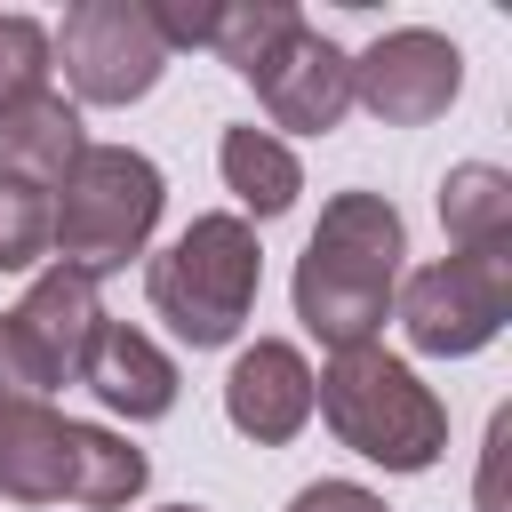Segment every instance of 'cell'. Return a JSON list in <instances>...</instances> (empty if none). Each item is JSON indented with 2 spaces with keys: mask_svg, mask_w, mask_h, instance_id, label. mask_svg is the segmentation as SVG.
<instances>
[{
  "mask_svg": "<svg viewBox=\"0 0 512 512\" xmlns=\"http://www.w3.org/2000/svg\"><path fill=\"white\" fill-rule=\"evenodd\" d=\"M80 152H88V136H80V104L64 88H40L24 104H0V184L56 192Z\"/></svg>",
  "mask_w": 512,
  "mask_h": 512,
  "instance_id": "cell-11",
  "label": "cell"
},
{
  "mask_svg": "<svg viewBox=\"0 0 512 512\" xmlns=\"http://www.w3.org/2000/svg\"><path fill=\"white\" fill-rule=\"evenodd\" d=\"M56 72V48H48V24L40 16H0V104H24L40 96Z\"/></svg>",
  "mask_w": 512,
  "mask_h": 512,
  "instance_id": "cell-18",
  "label": "cell"
},
{
  "mask_svg": "<svg viewBox=\"0 0 512 512\" xmlns=\"http://www.w3.org/2000/svg\"><path fill=\"white\" fill-rule=\"evenodd\" d=\"M256 288H264V248H256V224L248 216H192L152 264H144V296L152 312L192 344V352H216L248 328L256 312Z\"/></svg>",
  "mask_w": 512,
  "mask_h": 512,
  "instance_id": "cell-4",
  "label": "cell"
},
{
  "mask_svg": "<svg viewBox=\"0 0 512 512\" xmlns=\"http://www.w3.org/2000/svg\"><path fill=\"white\" fill-rule=\"evenodd\" d=\"M224 416H232L240 440L288 448V440L312 424V360H304L296 344H280V336L240 344L232 368H224Z\"/></svg>",
  "mask_w": 512,
  "mask_h": 512,
  "instance_id": "cell-9",
  "label": "cell"
},
{
  "mask_svg": "<svg viewBox=\"0 0 512 512\" xmlns=\"http://www.w3.org/2000/svg\"><path fill=\"white\" fill-rule=\"evenodd\" d=\"M160 512H200V504H160Z\"/></svg>",
  "mask_w": 512,
  "mask_h": 512,
  "instance_id": "cell-23",
  "label": "cell"
},
{
  "mask_svg": "<svg viewBox=\"0 0 512 512\" xmlns=\"http://www.w3.org/2000/svg\"><path fill=\"white\" fill-rule=\"evenodd\" d=\"M440 232L448 248H504L512 240V176L496 160H464L440 176Z\"/></svg>",
  "mask_w": 512,
  "mask_h": 512,
  "instance_id": "cell-15",
  "label": "cell"
},
{
  "mask_svg": "<svg viewBox=\"0 0 512 512\" xmlns=\"http://www.w3.org/2000/svg\"><path fill=\"white\" fill-rule=\"evenodd\" d=\"M400 256H408V224L384 192H336L296 256V320L328 344H376L392 288H400Z\"/></svg>",
  "mask_w": 512,
  "mask_h": 512,
  "instance_id": "cell-1",
  "label": "cell"
},
{
  "mask_svg": "<svg viewBox=\"0 0 512 512\" xmlns=\"http://www.w3.org/2000/svg\"><path fill=\"white\" fill-rule=\"evenodd\" d=\"M16 328L32 336V352L48 360V376H56V384H80V360H88V344H96V328H104L96 280H80V272L48 264V272L24 288V304H16Z\"/></svg>",
  "mask_w": 512,
  "mask_h": 512,
  "instance_id": "cell-13",
  "label": "cell"
},
{
  "mask_svg": "<svg viewBox=\"0 0 512 512\" xmlns=\"http://www.w3.org/2000/svg\"><path fill=\"white\" fill-rule=\"evenodd\" d=\"M72 104H144L168 72V48L144 16V0H80L64 8V32H48Z\"/></svg>",
  "mask_w": 512,
  "mask_h": 512,
  "instance_id": "cell-6",
  "label": "cell"
},
{
  "mask_svg": "<svg viewBox=\"0 0 512 512\" xmlns=\"http://www.w3.org/2000/svg\"><path fill=\"white\" fill-rule=\"evenodd\" d=\"M0 400H56V376L16 328V312H0Z\"/></svg>",
  "mask_w": 512,
  "mask_h": 512,
  "instance_id": "cell-20",
  "label": "cell"
},
{
  "mask_svg": "<svg viewBox=\"0 0 512 512\" xmlns=\"http://www.w3.org/2000/svg\"><path fill=\"white\" fill-rule=\"evenodd\" d=\"M248 88H256V104H264L272 128H288V136H328V128H344V112H352V56H344L328 32L296 24Z\"/></svg>",
  "mask_w": 512,
  "mask_h": 512,
  "instance_id": "cell-8",
  "label": "cell"
},
{
  "mask_svg": "<svg viewBox=\"0 0 512 512\" xmlns=\"http://www.w3.org/2000/svg\"><path fill=\"white\" fill-rule=\"evenodd\" d=\"M80 384H88L112 416H128V424H160V416L176 408V392H184L176 360H168L144 328H128V320H104V328H96V344H88V360H80Z\"/></svg>",
  "mask_w": 512,
  "mask_h": 512,
  "instance_id": "cell-10",
  "label": "cell"
},
{
  "mask_svg": "<svg viewBox=\"0 0 512 512\" xmlns=\"http://www.w3.org/2000/svg\"><path fill=\"white\" fill-rule=\"evenodd\" d=\"M144 16H152V32H160V48L176 56V48H208L216 0H144Z\"/></svg>",
  "mask_w": 512,
  "mask_h": 512,
  "instance_id": "cell-21",
  "label": "cell"
},
{
  "mask_svg": "<svg viewBox=\"0 0 512 512\" xmlns=\"http://www.w3.org/2000/svg\"><path fill=\"white\" fill-rule=\"evenodd\" d=\"M72 488V416L48 400H0V496L8 504H64Z\"/></svg>",
  "mask_w": 512,
  "mask_h": 512,
  "instance_id": "cell-12",
  "label": "cell"
},
{
  "mask_svg": "<svg viewBox=\"0 0 512 512\" xmlns=\"http://www.w3.org/2000/svg\"><path fill=\"white\" fill-rule=\"evenodd\" d=\"M312 408L328 416V432L384 472H432L448 456V408L440 392L384 344H352L328 352V368L312 376Z\"/></svg>",
  "mask_w": 512,
  "mask_h": 512,
  "instance_id": "cell-2",
  "label": "cell"
},
{
  "mask_svg": "<svg viewBox=\"0 0 512 512\" xmlns=\"http://www.w3.org/2000/svg\"><path fill=\"white\" fill-rule=\"evenodd\" d=\"M464 96V48L432 24L376 32L352 56V104H368L384 128H424Z\"/></svg>",
  "mask_w": 512,
  "mask_h": 512,
  "instance_id": "cell-7",
  "label": "cell"
},
{
  "mask_svg": "<svg viewBox=\"0 0 512 512\" xmlns=\"http://www.w3.org/2000/svg\"><path fill=\"white\" fill-rule=\"evenodd\" d=\"M296 24H304V8H296V0H216L208 48H216L240 80H256V72L272 64V48H280Z\"/></svg>",
  "mask_w": 512,
  "mask_h": 512,
  "instance_id": "cell-17",
  "label": "cell"
},
{
  "mask_svg": "<svg viewBox=\"0 0 512 512\" xmlns=\"http://www.w3.org/2000/svg\"><path fill=\"white\" fill-rule=\"evenodd\" d=\"M48 256V192L0 184V272H32Z\"/></svg>",
  "mask_w": 512,
  "mask_h": 512,
  "instance_id": "cell-19",
  "label": "cell"
},
{
  "mask_svg": "<svg viewBox=\"0 0 512 512\" xmlns=\"http://www.w3.org/2000/svg\"><path fill=\"white\" fill-rule=\"evenodd\" d=\"M216 168H224V192L264 224V216H288L296 208V192H304V168H296V152L272 136V128H224V144H216Z\"/></svg>",
  "mask_w": 512,
  "mask_h": 512,
  "instance_id": "cell-14",
  "label": "cell"
},
{
  "mask_svg": "<svg viewBox=\"0 0 512 512\" xmlns=\"http://www.w3.org/2000/svg\"><path fill=\"white\" fill-rule=\"evenodd\" d=\"M144 480H152V464H144V448H128L120 432H104V424H72V504L80 512H120V504H136L144 496Z\"/></svg>",
  "mask_w": 512,
  "mask_h": 512,
  "instance_id": "cell-16",
  "label": "cell"
},
{
  "mask_svg": "<svg viewBox=\"0 0 512 512\" xmlns=\"http://www.w3.org/2000/svg\"><path fill=\"white\" fill-rule=\"evenodd\" d=\"M160 208H168V184L136 144H88L72 176L48 192V256L80 280H104L152 248Z\"/></svg>",
  "mask_w": 512,
  "mask_h": 512,
  "instance_id": "cell-3",
  "label": "cell"
},
{
  "mask_svg": "<svg viewBox=\"0 0 512 512\" xmlns=\"http://www.w3.org/2000/svg\"><path fill=\"white\" fill-rule=\"evenodd\" d=\"M392 312H400V336L424 360L488 352L504 336V320H512V240L504 248H456V256L408 272L392 288Z\"/></svg>",
  "mask_w": 512,
  "mask_h": 512,
  "instance_id": "cell-5",
  "label": "cell"
},
{
  "mask_svg": "<svg viewBox=\"0 0 512 512\" xmlns=\"http://www.w3.org/2000/svg\"><path fill=\"white\" fill-rule=\"evenodd\" d=\"M288 512H384V496L360 488V480H312V488L288 496Z\"/></svg>",
  "mask_w": 512,
  "mask_h": 512,
  "instance_id": "cell-22",
  "label": "cell"
}]
</instances>
